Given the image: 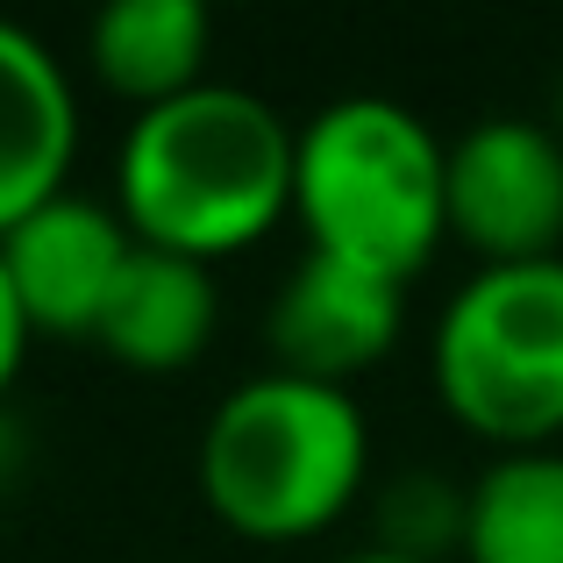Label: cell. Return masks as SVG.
Here are the masks:
<instances>
[{
  "instance_id": "cell-1",
  "label": "cell",
  "mask_w": 563,
  "mask_h": 563,
  "mask_svg": "<svg viewBox=\"0 0 563 563\" xmlns=\"http://www.w3.org/2000/svg\"><path fill=\"white\" fill-rule=\"evenodd\" d=\"M292 136L300 129L250 86H192L122 129L114 214L143 250L214 264L250 250L292 214Z\"/></svg>"
},
{
  "instance_id": "cell-2",
  "label": "cell",
  "mask_w": 563,
  "mask_h": 563,
  "mask_svg": "<svg viewBox=\"0 0 563 563\" xmlns=\"http://www.w3.org/2000/svg\"><path fill=\"white\" fill-rule=\"evenodd\" d=\"M292 221L307 250L407 286L450 235V143L393 93H343L292 136Z\"/></svg>"
},
{
  "instance_id": "cell-3",
  "label": "cell",
  "mask_w": 563,
  "mask_h": 563,
  "mask_svg": "<svg viewBox=\"0 0 563 563\" xmlns=\"http://www.w3.org/2000/svg\"><path fill=\"white\" fill-rule=\"evenodd\" d=\"M372 471V421L343 385L243 378L200 428V499L250 542H307L350 514Z\"/></svg>"
},
{
  "instance_id": "cell-4",
  "label": "cell",
  "mask_w": 563,
  "mask_h": 563,
  "mask_svg": "<svg viewBox=\"0 0 563 563\" xmlns=\"http://www.w3.org/2000/svg\"><path fill=\"white\" fill-rule=\"evenodd\" d=\"M428 378L456 428L507 450H556L563 435V257L478 264L442 300Z\"/></svg>"
},
{
  "instance_id": "cell-5",
  "label": "cell",
  "mask_w": 563,
  "mask_h": 563,
  "mask_svg": "<svg viewBox=\"0 0 563 563\" xmlns=\"http://www.w3.org/2000/svg\"><path fill=\"white\" fill-rule=\"evenodd\" d=\"M450 235L478 264L563 257V136L528 114H485L450 143Z\"/></svg>"
},
{
  "instance_id": "cell-6",
  "label": "cell",
  "mask_w": 563,
  "mask_h": 563,
  "mask_svg": "<svg viewBox=\"0 0 563 563\" xmlns=\"http://www.w3.org/2000/svg\"><path fill=\"white\" fill-rule=\"evenodd\" d=\"M399 321H407V286L399 278H378L350 257H329V250H307L264 307L272 372L350 393V378H364L372 364L393 357Z\"/></svg>"
},
{
  "instance_id": "cell-7",
  "label": "cell",
  "mask_w": 563,
  "mask_h": 563,
  "mask_svg": "<svg viewBox=\"0 0 563 563\" xmlns=\"http://www.w3.org/2000/svg\"><path fill=\"white\" fill-rule=\"evenodd\" d=\"M129 257H136V235L114 214V200H93V192H71V186L0 235L8 286L36 335H86L93 343Z\"/></svg>"
},
{
  "instance_id": "cell-8",
  "label": "cell",
  "mask_w": 563,
  "mask_h": 563,
  "mask_svg": "<svg viewBox=\"0 0 563 563\" xmlns=\"http://www.w3.org/2000/svg\"><path fill=\"white\" fill-rule=\"evenodd\" d=\"M79 157V93L36 29L0 14V235L57 200Z\"/></svg>"
},
{
  "instance_id": "cell-9",
  "label": "cell",
  "mask_w": 563,
  "mask_h": 563,
  "mask_svg": "<svg viewBox=\"0 0 563 563\" xmlns=\"http://www.w3.org/2000/svg\"><path fill=\"white\" fill-rule=\"evenodd\" d=\"M214 321H221L214 272L192 264V257H172V250L136 243V257H129L93 343L114 364H129V372H186L214 343Z\"/></svg>"
},
{
  "instance_id": "cell-10",
  "label": "cell",
  "mask_w": 563,
  "mask_h": 563,
  "mask_svg": "<svg viewBox=\"0 0 563 563\" xmlns=\"http://www.w3.org/2000/svg\"><path fill=\"white\" fill-rule=\"evenodd\" d=\"M207 51H214V22L200 0H108L86 29L100 86L136 100V114L207 86Z\"/></svg>"
},
{
  "instance_id": "cell-11",
  "label": "cell",
  "mask_w": 563,
  "mask_h": 563,
  "mask_svg": "<svg viewBox=\"0 0 563 563\" xmlns=\"http://www.w3.org/2000/svg\"><path fill=\"white\" fill-rule=\"evenodd\" d=\"M464 563H563V450H507L464 485Z\"/></svg>"
},
{
  "instance_id": "cell-12",
  "label": "cell",
  "mask_w": 563,
  "mask_h": 563,
  "mask_svg": "<svg viewBox=\"0 0 563 563\" xmlns=\"http://www.w3.org/2000/svg\"><path fill=\"white\" fill-rule=\"evenodd\" d=\"M464 542V485H442V478H399L378 507V550H399V556H421V563H442Z\"/></svg>"
},
{
  "instance_id": "cell-13",
  "label": "cell",
  "mask_w": 563,
  "mask_h": 563,
  "mask_svg": "<svg viewBox=\"0 0 563 563\" xmlns=\"http://www.w3.org/2000/svg\"><path fill=\"white\" fill-rule=\"evenodd\" d=\"M29 343H36V329H29L22 300H14V286H8V264H0V399H8V385H14V378H22Z\"/></svg>"
},
{
  "instance_id": "cell-14",
  "label": "cell",
  "mask_w": 563,
  "mask_h": 563,
  "mask_svg": "<svg viewBox=\"0 0 563 563\" xmlns=\"http://www.w3.org/2000/svg\"><path fill=\"white\" fill-rule=\"evenodd\" d=\"M343 563H421V556H399V550H378V542H372V550H350Z\"/></svg>"
}]
</instances>
